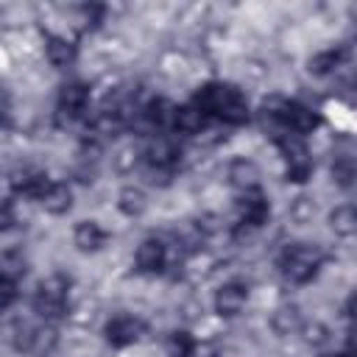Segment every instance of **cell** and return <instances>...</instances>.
Returning a JSON list of instances; mask_svg holds the SVG:
<instances>
[{
    "instance_id": "cell-19",
    "label": "cell",
    "mask_w": 357,
    "mask_h": 357,
    "mask_svg": "<svg viewBox=\"0 0 357 357\" xmlns=\"http://www.w3.org/2000/svg\"><path fill=\"white\" fill-rule=\"evenodd\" d=\"M148 206V198L139 187H123L120 195H117V209L126 215V218H139Z\"/></svg>"
},
{
    "instance_id": "cell-11",
    "label": "cell",
    "mask_w": 357,
    "mask_h": 357,
    "mask_svg": "<svg viewBox=\"0 0 357 357\" xmlns=\"http://www.w3.org/2000/svg\"><path fill=\"white\" fill-rule=\"evenodd\" d=\"M89 103V86L81 84V81H73V84H64L59 89V112L64 114H78L84 112V106Z\"/></svg>"
},
{
    "instance_id": "cell-38",
    "label": "cell",
    "mask_w": 357,
    "mask_h": 357,
    "mask_svg": "<svg viewBox=\"0 0 357 357\" xmlns=\"http://www.w3.org/2000/svg\"><path fill=\"white\" fill-rule=\"evenodd\" d=\"M206 357H218V354H206Z\"/></svg>"
},
{
    "instance_id": "cell-17",
    "label": "cell",
    "mask_w": 357,
    "mask_h": 357,
    "mask_svg": "<svg viewBox=\"0 0 357 357\" xmlns=\"http://www.w3.org/2000/svg\"><path fill=\"white\" fill-rule=\"evenodd\" d=\"M218 117H220L223 123H229V126H240V123H245V120H248V106H245L243 95H240L234 86H231L229 98L223 100V106L218 109Z\"/></svg>"
},
{
    "instance_id": "cell-12",
    "label": "cell",
    "mask_w": 357,
    "mask_h": 357,
    "mask_svg": "<svg viewBox=\"0 0 357 357\" xmlns=\"http://www.w3.org/2000/svg\"><path fill=\"white\" fill-rule=\"evenodd\" d=\"M315 114L307 109V106H298V103H287L284 112H282V126H287L293 134H307L315 128Z\"/></svg>"
},
{
    "instance_id": "cell-29",
    "label": "cell",
    "mask_w": 357,
    "mask_h": 357,
    "mask_svg": "<svg viewBox=\"0 0 357 357\" xmlns=\"http://www.w3.org/2000/svg\"><path fill=\"white\" fill-rule=\"evenodd\" d=\"M56 343H59V335H56L53 326H36V337H33V351L36 354H50Z\"/></svg>"
},
{
    "instance_id": "cell-25",
    "label": "cell",
    "mask_w": 357,
    "mask_h": 357,
    "mask_svg": "<svg viewBox=\"0 0 357 357\" xmlns=\"http://www.w3.org/2000/svg\"><path fill=\"white\" fill-rule=\"evenodd\" d=\"M173 117H176V106H173L170 100H165V98L151 100V106H148V120H151L153 126H173Z\"/></svg>"
},
{
    "instance_id": "cell-23",
    "label": "cell",
    "mask_w": 357,
    "mask_h": 357,
    "mask_svg": "<svg viewBox=\"0 0 357 357\" xmlns=\"http://www.w3.org/2000/svg\"><path fill=\"white\" fill-rule=\"evenodd\" d=\"M33 337H36V326H31L25 321H14V326H11V346L17 351H33Z\"/></svg>"
},
{
    "instance_id": "cell-4",
    "label": "cell",
    "mask_w": 357,
    "mask_h": 357,
    "mask_svg": "<svg viewBox=\"0 0 357 357\" xmlns=\"http://www.w3.org/2000/svg\"><path fill=\"white\" fill-rule=\"evenodd\" d=\"M103 335H106V340H109L112 346L123 349V346H131V343L139 340L142 324H139L137 318H131V315H114V318L103 326Z\"/></svg>"
},
{
    "instance_id": "cell-34",
    "label": "cell",
    "mask_w": 357,
    "mask_h": 357,
    "mask_svg": "<svg viewBox=\"0 0 357 357\" xmlns=\"http://www.w3.org/2000/svg\"><path fill=\"white\" fill-rule=\"evenodd\" d=\"M340 61H346L349 67L357 70V39H351V42L343 45V50H340Z\"/></svg>"
},
{
    "instance_id": "cell-37",
    "label": "cell",
    "mask_w": 357,
    "mask_h": 357,
    "mask_svg": "<svg viewBox=\"0 0 357 357\" xmlns=\"http://www.w3.org/2000/svg\"><path fill=\"white\" fill-rule=\"evenodd\" d=\"M346 312L357 321V293H351V296H349V301H346Z\"/></svg>"
},
{
    "instance_id": "cell-16",
    "label": "cell",
    "mask_w": 357,
    "mask_h": 357,
    "mask_svg": "<svg viewBox=\"0 0 357 357\" xmlns=\"http://www.w3.org/2000/svg\"><path fill=\"white\" fill-rule=\"evenodd\" d=\"M206 123V114L195 106V103H187V106H176V117H173V128L181 131V134H198Z\"/></svg>"
},
{
    "instance_id": "cell-26",
    "label": "cell",
    "mask_w": 357,
    "mask_h": 357,
    "mask_svg": "<svg viewBox=\"0 0 357 357\" xmlns=\"http://www.w3.org/2000/svg\"><path fill=\"white\" fill-rule=\"evenodd\" d=\"M195 351V340L190 332H173L167 337V354L170 357H192Z\"/></svg>"
},
{
    "instance_id": "cell-27",
    "label": "cell",
    "mask_w": 357,
    "mask_h": 357,
    "mask_svg": "<svg viewBox=\"0 0 357 357\" xmlns=\"http://www.w3.org/2000/svg\"><path fill=\"white\" fill-rule=\"evenodd\" d=\"M137 162H139L137 145H123V148H117L114 156H112V165H114L117 173H131V170L137 167Z\"/></svg>"
},
{
    "instance_id": "cell-20",
    "label": "cell",
    "mask_w": 357,
    "mask_h": 357,
    "mask_svg": "<svg viewBox=\"0 0 357 357\" xmlns=\"http://www.w3.org/2000/svg\"><path fill=\"white\" fill-rule=\"evenodd\" d=\"M145 156H148V162H151L153 167H159V170H165V167H170V165L176 162V156H178V151H176V145H173L170 139H165V137H159V139H153V142L148 145V151H145Z\"/></svg>"
},
{
    "instance_id": "cell-2",
    "label": "cell",
    "mask_w": 357,
    "mask_h": 357,
    "mask_svg": "<svg viewBox=\"0 0 357 357\" xmlns=\"http://www.w3.org/2000/svg\"><path fill=\"white\" fill-rule=\"evenodd\" d=\"M67 290H70V279L61 276V273H53V276L42 279L39 287H36V296H33L36 312L45 315V318H59L64 312Z\"/></svg>"
},
{
    "instance_id": "cell-35",
    "label": "cell",
    "mask_w": 357,
    "mask_h": 357,
    "mask_svg": "<svg viewBox=\"0 0 357 357\" xmlns=\"http://www.w3.org/2000/svg\"><path fill=\"white\" fill-rule=\"evenodd\" d=\"M0 226H3V229H11V226H14V209H11V201H6V204H3Z\"/></svg>"
},
{
    "instance_id": "cell-28",
    "label": "cell",
    "mask_w": 357,
    "mask_h": 357,
    "mask_svg": "<svg viewBox=\"0 0 357 357\" xmlns=\"http://www.w3.org/2000/svg\"><path fill=\"white\" fill-rule=\"evenodd\" d=\"M301 337H304V343L312 346V349L326 346V343H329V326L321 324V321H310V324L301 326Z\"/></svg>"
},
{
    "instance_id": "cell-10",
    "label": "cell",
    "mask_w": 357,
    "mask_h": 357,
    "mask_svg": "<svg viewBox=\"0 0 357 357\" xmlns=\"http://www.w3.org/2000/svg\"><path fill=\"white\" fill-rule=\"evenodd\" d=\"M134 265L142 273H156L165 265V245L159 240H142L134 254Z\"/></svg>"
},
{
    "instance_id": "cell-3",
    "label": "cell",
    "mask_w": 357,
    "mask_h": 357,
    "mask_svg": "<svg viewBox=\"0 0 357 357\" xmlns=\"http://www.w3.org/2000/svg\"><path fill=\"white\" fill-rule=\"evenodd\" d=\"M245 301H248V287L243 282H226L215 293V312L223 318H234L243 312Z\"/></svg>"
},
{
    "instance_id": "cell-6",
    "label": "cell",
    "mask_w": 357,
    "mask_h": 357,
    "mask_svg": "<svg viewBox=\"0 0 357 357\" xmlns=\"http://www.w3.org/2000/svg\"><path fill=\"white\" fill-rule=\"evenodd\" d=\"M226 178L240 192H251V190L259 187V167L251 159H231L229 167H226Z\"/></svg>"
},
{
    "instance_id": "cell-18",
    "label": "cell",
    "mask_w": 357,
    "mask_h": 357,
    "mask_svg": "<svg viewBox=\"0 0 357 357\" xmlns=\"http://www.w3.org/2000/svg\"><path fill=\"white\" fill-rule=\"evenodd\" d=\"M45 56H47V61H50L53 67H67V64H73V59H75V47H73V42H67L64 36H50V39L45 42Z\"/></svg>"
},
{
    "instance_id": "cell-36",
    "label": "cell",
    "mask_w": 357,
    "mask_h": 357,
    "mask_svg": "<svg viewBox=\"0 0 357 357\" xmlns=\"http://www.w3.org/2000/svg\"><path fill=\"white\" fill-rule=\"evenodd\" d=\"M343 351H349V354H357V326L349 332V337H346V349Z\"/></svg>"
},
{
    "instance_id": "cell-13",
    "label": "cell",
    "mask_w": 357,
    "mask_h": 357,
    "mask_svg": "<svg viewBox=\"0 0 357 357\" xmlns=\"http://www.w3.org/2000/svg\"><path fill=\"white\" fill-rule=\"evenodd\" d=\"M39 204H42V209L50 212V215H64V212H70V206H73V190H70L67 184H50V187L45 190V195L39 198Z\"/></svg>"
},
{
    "instance_id": "cell-21",
    "label": "cell",
    "mask_w": 357,
    "mask_h": 357,
    "mask_svg": "<svg viewBox=\"0 0 357 357\" xmlns=\"http://www.w3.org/2000/svg\"><path fill=\"white\" fill-rule=\"evenodd\" d=\"M337 64H340V50H324V53H315V56L307 61V70H310L312 75H329Z\"/></svg>"
},
{
    "instance_id": "cell-33",
    "label": "cell",
    "mask_w": 357,
    "mask_h": 357,
    "mask_svg": "<svg viewBox=\"0 0 357 357\" xmlns=\"http://www.w3.org/2000/svg\"><path fill=\"white\" fill-rule=\"evenodd\" d=\"M310 176H312V162H310V165H296V167H287V181L304 184Z\"/></svg>"
},
{
    "instance_id": "cell-32",
    "label": "cell",
    "mask_w": 357,
    "mask_h": 357,
    "mask_svg": "<svg viewBox=\"0 0 357 357\" xmlns=\"http://www.w3.org/2000/svg\"><path fill=\"white\" fill-rule=\"evenodd\" d=\"M17 298V282L14 279H0V307L8 310Z\"/></svg>"
},
{
    "instance_id": "cell-30",
    "label": "cell",
    "mask_w": 357,
    "mask_h": 357,
    "mask_svg": "<svg viewBox=\"0 0 357 357\" xmlns=\"http://www.w3.org/2000/svg\"><path fill=\"white\" fill-rule=\"evenodd\" d=\"M312 215H315V206H312V201H310V198H304V195H301V198H296V201H293V206H290V218H293L296 223H301V226H304V223H310V220H312Z\"/></svg>"
},
{
    "instance_id": "cell-24",
    "label": "cell",
    "mask_w": 357,
    "mask_h": 357,
    "mask_svg": "<svg viewBox=\"0 0 357 357\" xmlns=\"http://www.w3.org/2000/svg\"><path fill=\"white\" fill-rule=\"evenodd\" d=\"M332 178H335V184H340V187L354 184V178H357V162H354L351 156H337V159L332 162Z\"/></svg>"
},
{
    "instance_id": "cell-22",
    "label": "cell",
    "mask_w": 357,
    "mask_h": 357,
    "mask_svg": "<svg viewBox=\"0 0 357 357\" xmlns=\"http://www.w3.org/2000/svg\"><path fill=\"white\" fill-rule=\"evenodd\" d=\"M0 268H3V279H20L25 273V257L22 251H14V248H6L3 257H0Z\"/></svg>"
},
{
    "instance_id": "cell-1",
    "label": "cell",
    "mask_w": 357,
    "mask_h": 357,
    "mask_svg": "<svg viewBox=\"0 0 357 357\" xmlns=\"http://www.w3.org/2000/svg\"><path fill=\"white\" fill-rule=\"evenodd\" d=\"M321 265V254L312 248V245H304V243H296L290 245L284 254H282V273L284 279H290L293 284H304L315 276Z\"/></svg>"
},
{
    "instance_id": "cell-8",
    "label": "cell",
    "mask_w": 357,
    "mask_h": 357,
    "mask_svg": "<svg viewBox=\"0 0 357 357\" xmlns=\"http://www.w3.org/2000/svg\"><path fill=\"white\" fill-rule=\"evenodd\" d=\"M73 243H75L78 251L95 254V251H100V248L109 243V234H106V229H100L95 220H81V223L75 226V231H73Z\"/></svg>"
},
{
    "instance_id": "cell-14",
    "label": "cell",
    "mask_w": 357,
    "mask_h": 357,
    "mask_svg": "<svg viewBox=\"0 0 357 357\" xmlns=\"http://www.w3.org/2000/svg\"><path fill=\"white\" fill-rule=\"evenodd\" d=\"M279 151L287 162V167H296V165H310V151L301 139V134H282L279 137Z\"/></svg>"
},
{
    "instance_id": "cell-9",
    "label": "cell",
    "mask_w": 357,
    "mask_h": 357,
    "mask_svg": "<svg viewBox=\"0 0 357 357\" xmlns=\"http://www.w3.org/2000/svg\"><path fill=\"white\" fill-rule=\"evenodd\" d=\"M301 326H304V318H301V310L296 304H282L271 312V329L279 337L296 335V332H301Z\"/></svg>"
},
{
    "instance_id": "cell-15",
    "label": "cell",
    "mask_w": 357,
    "mask_h": 357,
    "mask_svg": "<svg viewBox=\"0 0 357 357\" xmlns=\"http://www.w3.org/2000/svg\"><path fill=\"white\" fill-rule=\"evenodd\" d=\"M329 229L337 237H351L357 234V206L351 204H340L329 212Z\"/></svg>"
},
{
    "instance_id": "cell-31",
    "label": "cell",
    "mask_w": 357,
    "mask_h": 357,
    "mask_svg": "<svg viewBox=\"0 0 357 357\" xmlns=\"http://www.w3.org/2000/svg\"><path fill=\"white\" fill-rule=\"evenodd\" d=\"M220 229H223V223H220V218L212 215V212H206V215H201V218L195 220V231H198L201 237H212V234H218Z\"/></svg>"
},
{
    "instance_id": "cell-7",
    "label": "cell",
    "mask_w": 357,
    "mask_h": 357,
    "mask_svg": "<svg viewBox=\"0 0 357 357\" xmlns=\"http://www.w3.org/2000/svg\"><path fill=\"white\" fill-rule=\"evenodd\" d=\"M11 187L14 190H20L22 195H31V198H42L45 195V190L50 187V181H47V176L42 173V170H33V167H17L14 173H11Z\"/></svg>"
},
{
    "instance_id": "cell-5",
    "label": "cell",
    "mask_w": 357,
    "mask_h": 357,
    "mask_svg": "<svg viewBox=\"0 0 357 357\" xmlns=\"http://www.w3.org/2000/svg\"><path fill=\"white\" fill-rule=\"evenodd\" d=\"M240 223L251 226V229H259L268 218H271V204L268 198L259 192V190H251V192H243L240 198Z\"/></svg>"
}]
</instances>
